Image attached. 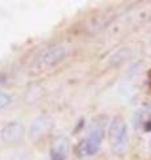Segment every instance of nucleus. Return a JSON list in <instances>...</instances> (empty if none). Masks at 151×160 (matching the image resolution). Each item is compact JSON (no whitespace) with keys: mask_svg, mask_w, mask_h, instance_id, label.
<instances>
[{"mask_svg":"<svg viewBox=\"0 0 151 160\" xmlns=\"http://www.w3.org/2000/svg\"><path fill=\"white\" fill-rule=\"evenodd\" d=\"M66 55V49L62 46H54L47 49L45 52H43L36 60V68L37 71H45L54 67L56 64H58Z\"/></svg>","mask_w":151,"mask_h":160,"instance_id":"1","label":"nucleus"},{"mask_svg":"<svg viewBox=\"0 0 151 160\" xmlns=\"http://www.w3.org/2000/svg\"><path fill=\"white\" fill-rule=\"evenodd\" d=\"M110 142L115 151H122L127 144V124L123 118H114L110 126Z\"/></svg>","mask_w":151,"mask_h":160,"instance_id":"2","label":"nucleus"},{"mask_svg":"<svg viewBox=\"0 0 151 160\" xmlns=\"http://www.w3.org/2000/svg\"><path fill=\"white\" fill-rule=\"evenodd\" d=\"M52 119H50L48 115H41V116H37L36 119L32 122L31 127H29V138L32 140H37L40 138L45 136L49 129L52 128Z\"/></svg>","mask_w":151,"mask_h":160,"instance_id":"3","label":"nucleus"},{"mask_svg":"<svg viewBox=\"0 0 151 160\" xmlns=\"http://www.w3.org/2000/svg\"><path fill=\"white\" fill-rule=\"evenodd\" d=\"M24 126L19 122H11L7 126H4L2 132H0V138L4 143L7 144H13L19 142L20 139L24 136Z\"/></svg>","mask_w":151,"mask_h":160,"instance_id":"4","label":"nucleus"},{"mask_svg":"<svg viewBox=\"0 0 151 160\" xmlns=\"http://www.w3.org/2000/svg\"><path fill=\"white\" fill-rule=\"evenodd\" d=\"M101 143H102V129L99 127L93 128L92 131L89 132V135L86 136L84 142V152L85 155H95L98 152V149L101 147Z\"/></svg>","mask_w":151,"mask_h":160,"instance_id":"5","label":"nucleus"},{"mask_svg":"<svg viewBox=\"0 0 151 160\" xmlns=\"http://www.w3.org/2000/svg\"><path fill=\"white\" fill-rule=\"evenodd\" d=\"M69 153V140L65 136H58L52 144L50 156L52 160H65Z\"/></svg>","mask_w":151,"mask_h":160,"instance_id":"6","label":"nucleus"},{"mask_svg":"<svg viewBox=\"0 0 151 160\" xmlns=\"http://www.w3.org/2000/svg\"><path fill=\"white\" fill-rule=\"evenodd\" d=\"M130 53H131V51H130L129 48H121V49H118V51L113 55L112 64H113V66H118L119 63H122L123 60H126L130 56Z\"/></svg>","mask_w":151,"mask_h":160,"instance_id":"7","label":"nucleus"},{"mask_svg":"<svg viewBox=\"0 0 151 160\" xmlns=\"http://www.w3.org/2000/svg\"><path fill=\"white\" fill-rule=\"evenodd\" d=\"M9 103H11V96L6 92H0V109L7 107Z\"/></svg>","mask_w":151,"mask_h":160,"instance_id":"8","label":"nucleus"},{"mask_svg":"<svg viewBox=\"0 0 151 160\" xmlns=\"http://www.w3.org/2000/svg\"><path fill=\"white\" fill-rule=\"evenodd\" d=\"M4 82H6V76H4L3 73H0V84L4 83Z\"/></svg>","mask_w":151,"mask_h":160,"instance_id":"9","label":"nucleus"},{"mask_svg":"<svg viewBox=\"0 0 151 160\" xmlns=\"http://www.w3.org/2000/svg\"><path fill=\"white\" fill-rule=\"evenodd\" d=\"M146 131H151V122H149V124H146Z\"/></svg>","mask_w":151,"mask_h":160,"instance_id":"10","label":"nucleus"},{"mask_svg":"<svg viewBox=\"0 0 151 160\" xmlns=\"http://www.w3.org/2000/svg\"><path fill=\"white\" fill-rule=\"evenodd\" d=\"M150 149H151V139H150Z\"/></svg>","mask_w":151,"mask_h":160,"instance_id":"11","label":"nucleus"},{"mask_svg":"<svg viewBox=\"0 0 151 160\" xmlns=\"http://www.w3.org/2000/svg\"><path fill=\"white\" fill-rule=\"evenodd\" d=\"M150 44H151V42H150Z\"/></svg>","mask_w":151,"mask_h":160,"instance_id":"12","label":"nucleus"}]
</instances>
